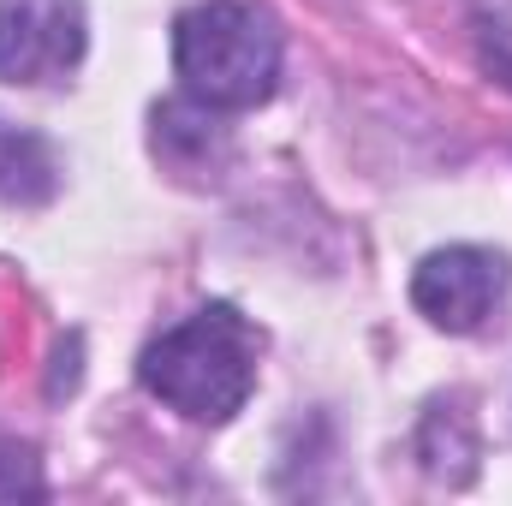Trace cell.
<instances>
[{
    "label": "cell",
    "mask_w": 512,
    "mask_h": 506,
    "mask_svg": "<svg viewBox=\"0 0 512 506\" xmlns=\"http://www.w3.org/2000/svg\"><path fill=\"white\" fill-rule=\"evenodd\" d=\"M256 352L262 334L233 304H203L179 328L143 346L137 381L191 423H227L233 411H245L256 387Z\"/></svg>",
    "instance_id": "1"
},
{
    "label": "cell",
    "mask_w": 512,
    "mask_h": 506,
    "mask_svg": "<svg viewBox=\"0 0 512 506\" xmlns=\"http://www.w3.org/2000/svg\"><path fill=\"white\" fill-rule=\"evenodd\" d=\"M173 66L197 108L245 114L256 102H268L280 84V30L268 12H256L245 0L191 6L173 24Z\"/></svg>",
    "instance_id": "2"
},
{
    "label": "cell",
    "mask_w": 512,
    "mask_h": 506,
    "mask_svg": "<svg viewBox=\"0 0 512 506\" xmlns=\"http://www.w3.org/2000/svg\"><path fill=\"white\" fill-rule=\"evenodd\" d=\"M512 268L501 251H483V245H447V251H429L411 274V304L447 328V334H477L495 304L507 298Z\"/></svg>",
    "instance_id": "3"
},
{
    "label": "cell",
    "mask_w": 512,
    "mask_h": 506,
    "mask_svg": "<svg viewBox=\"0 0 512 506\" xmlns=\"http://www.w3.org/2000/svg\"><path fill=\"white\" fill-rule=\"evenodd\" d=\"M84 60V0H0V78L60 84Z\"/></svg>",
    "instance_id": "4"
},
{
    "label": "cell",
    "mask_w": 512,
    "mask_h": 506,
    "mask_svg": "<svg viewBox=\"0 0 512 506\" xmlns=\"http://www.w3.org/2000/svg\"><path fill=\"white\" fill-rule=\"evenodd\" d=\"M54 191H60V155H54V143L0 120V203L36 209Z\"/></svg>",
    "instance_id": "5"
},
{
    "label": "cell",
    "mask_w": 512,
    "mask_h": 506,
    "mask_svg": "<svg viewBox=\"0 0 512 506\" xmlns=\"http://www.w3.org/2000/svg\"><path fill=\"white\" fill-rule=\"evenodd\" d=\"M477 36H483V66H489V72L512 90V6H507V0L495 6V18H483V24H477Z\"/></svg>",
    "instance_id": "6"
},
{
    "label": "cell",
    "mask_w": 512,
    "mask_h": 506,
    "mask_svg": "<svg viewBox=\"0 0 512 506\" xmlns=\"http://www.w3.org/2000/svg\"><path fill=\"white\" fill-rule=\"evenodd\" d=\"M18 495H42L36 483V459L12 441H0V501H18Z\"/></svg>",
    "instance_id": "7"
}]
</instances>
